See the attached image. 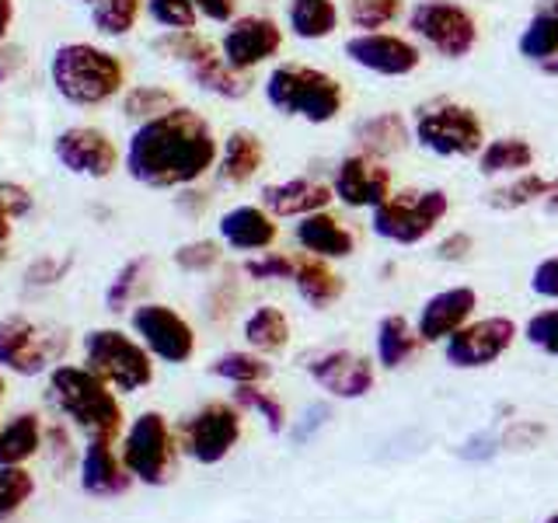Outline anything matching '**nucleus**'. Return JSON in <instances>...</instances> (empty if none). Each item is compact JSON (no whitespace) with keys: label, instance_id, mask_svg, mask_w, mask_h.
Wrapping results in <instances>:
<instances>
[{"label":"nucleus","instance_id":"1","mask_svg":"<svg viewBox=\"0 0 558 523\" xmlns=\"http://www.w3.org/2000/svg\"><path fill=\"white\" fill-rule=\"evenodd\" d=\"M217 154L220 139L214 122L179 101L171 112L133 126L122 150V168L136 185L174 192L203 182L217 168Z\"/></svg>","mask_w":558,"mask_h":523},{"label":"nucleus","instance_id":"2","mask_svg":"<svg viewBox=\"0 0 558 523\" xmlns=\"http://www.w3.org/2000/svg\"><path fill=\"white\" fill-rule=\"evenodd\" d=\"M46 74L57 98H63L74 109H101V105L119 101L126 92V63L109 46L70 39L49 52Z\"/></svg>","mask_w":558,"mask_h":523},{"label":"nucleus","instance_id":"3","mask_svg":"<svg viewBox=\"0 0 558 523\" xmlns=\"http://www.w3.org/2000/svg\"><path fill=\"white\" fill-rule=\"evenodd\" d=\"M262 95L272 105V112L287 119H304L311 126L336 122L345 105L339 77L307 63H276L269 77L262 81Z\"/></svg>","mask_w":558,"mask_h":523},{"label":"nucleus","instance_id":"4","mask_svg":"<svg viewBox=\"0 0 558 523\" xmlns=\"http://www.w3.org/2000/svg\"><path fill=\"white\" fill-rule=\"evenodd\" d=\"M49 391L57 398V405L74 418L84 433L101 436V440H112L119 433L122 426L119 398L109 391V384L95 377L87 366L60 363L57 370L49 374Z\"/></svg>","mask_w":558,"mask_h":523},{"label":"nucleus","instance_id":"5","mask_svg":"<svg viewBox=\"0 0 558 523\" xmlns=\"http://www.w3.org/2000/svg\"><path fill=\"white\" fill-rule=\"evenodd\" d=\"M412 139L436 157H478L488 136L471 105H461L453 98H433L415 109Z\"/></svg>","mask_w":558,"mask_h":523},{"label":"nucleus","instance_id":"6","mask_svg":"<svg viewBox=\"0 0 558 523\" xmlns=\"http://www.w3.org/2000/svg\"><path fill=\"white\" fill-rule=\"evenodd\" d=\"M447 214L450 196L444 188H401L371 209V231L380 241L409 248V244L426 241Z\"/></svg>","mask_w":558,"mask_h":523},{"label":"nucleus","instance_id":"7","mask_svg":"<svg viewBox=\"0 0 558 523\" xmlns=\"http://www.w3.org/2000/svg\"><path fill=\"white\" fill-rule=\"evenodd\" d=\"M84 363L95 377H101L109 388L133 394L147 388L154 380L150 349L130 336H122L119 328H95L84 336Z\"/></svg>","mask_w":558,"mask_h":523},{"label":"nucleus","instance_id":"8","mask_svg":"<svg viewBox=\"0 0 558 523\" xmlns=\"http://www.w3.org/2000/svg\"><path fill=\"white\" fill-rule=\"evenodd\" d=\"M409 28L423 46L444 60H464L478 46V22L458 0H415Z\"/></svg>","mask_w":558,"mask_h":523},{"label":"nucleus","instance_id":"9","mask_svg":"<svg viewBox=\"0 0 558 523\" xmlns=\"http://www.w3.org/2000/svg\"><path fill=\"white\" fill-rule=\"evenodd\" d=\"M52 161H57L66 174L87 182H105L112 179L122 165L119 144L112 133H105L101 126H63L52 136Z\"/></svg>","mask_w":558,"mask_h":523},{"label":"nucleus","instance_id":"10","mask_svg":"<svg viewBox=\"0 0 558 523\" xmlns=\"http://www.w3.org/2000/svg\"><path fill=\"white\" fill-rule=\"evenodd\" d=\"M66 349V339L57 331H46L43 325L28 321L25 314H11L0 321V366L11 374L35 377Z\"/></svg>","mask_w":558,"mask_h":523},{"label":"nucleus","instance_id":"11","mask_svg":"<svg viewBox=\"0 0 558 523\" xmlns=\"http://www.w3.org/2000/svg\"><path fill=\"white\" fill-rule=\"evenodd\" d=\"M217 49L227 60V66L241 70V74H252L262 63L279 57V49H283V28L269 14H238L234 22H227Z\"/></svg>","mask_w":558,"mask_h":523},{"label":"nucleus","instance_id":"12","mask_svg":"<svg viewBox=\"0 0 558 523\" xmlns=\"http://www.w3.org/2000/svg\"><path fill=\"white\" fill-rule=\"evenodd\" d=\"M342 57L377 77H409L423 63V49L391 32H356L342 42Z\"/></svg>","mask_w":558,"mask_h":523},{"label":"nucleus","instance_id":"13","mask_svg":"<svg viewBox=\"0 0 558 523\" xmlns=\"http://www.w3.org/2000/svg\"><path fill=\"white\" fill-rule=\"evenodd\" d=\"M133 331L150 349V356L165 363H189L196 353V331L168 304H140L133 311Z\"/></svg>","mask_w":558,"mask_h":523},{"label":"nucleus","instance_id":"14","mask_svg":"<svg viewBox=\"0 0 558 523\" xmlns=\"http://www.w3.org/2000/svg\"><path fill=\"white\" fill-rule=\"evenodd\" d=\"M513 339H517V325L510 318H502V314H493V318L461 325L447 339L444 353L447 363L458 366V370H482V366L496 363L513 345Z\"/></svg>","mask_w":558,"mask_h":523},{"label":"nucleus","instance_id":"15","mask_svg":"<svg viewBox=\"0 0 558 523\" xmlns=\"http://www.w3.org/2000/svg\"><path fill=\"white\" fill-rule=\"evenodd\" d=\"M331 196L349 209H374L391 196V171L366 154H345L331 171Z\"/></svg>","mask_w":558,"mask_h":523},{"label":"nucleus","instance_id":"16","mask_svg":"<svg viewBox=\"0 0 558 523\" xmlns=\"http://www.w3.org/2000/svg\"><path fill=\"white\" fill-rule=\"evenodd\" d=\"M126 467L136 478H144L147 485H161L168 478V464H171V436L165 415L144 412L133 423L126 436Z\"/></svg>","mask_w":558,"mask_h":523},{"label":"nucleus","instance_id":"17","mask_svg":"<svg viewBox=\"0 0 558 523\" xmlns=\"http://www.w3.org/2000/svg\"><path fill=\"white\" fill-rule=\"evenodd\" d=\"M238 436H241V415L238 409L223 405V401L199 409L185 423V447L192 458L203 464L223 461L227 453H231V447L238 443Z\"/></svg>","mask_w":558,"mask_h":523},{"label":"nucleus","instance_id":"18","mask_svg":"<svg viewBox=\"0 0 558 523\" xmlns=\"http://www.w3.org/2000/svg\"><path fill=\"white\" fill-rule=\"evenodd\" d=\"M307 374L331 398H345V401L363 398L374 388V363L360 353H349V349H328V353L311 356Z\"/></svg>","mask_w":558,"mask_h":523},{"label":"nucleus","instance_id":"19","mask_svg":"<svg viewBox=\"0 0 558 523\" xmlns=\"http://www.w3.org/2000/svg\"><path fill=\"white\" fill-rule=\"evenodd\" d=\"M217 234L231 252H269L279 238V227L262 203H238L220 214Z\"/></svg>","mask_w":558,"mask_h":523},{"label":"nucleus","instance_id":"20","mask_svg":"<svg viewBox=\"0 0 558 523\" xmlns=\"http://www.w3.org/2000/svg\"><path fill=\"white\" fill-rule=\"evenodd\" d=\"M478 307V293L471 287H450L433 293L418 311L415 331L423 342H447L453 331L471 321V314Z\"/></svg>","mask_w":558,"mask_h":523},{"label":"nucleus","instance_id":"21","mask_svg":"<svg viewBox=\"0 0 558 523\" xmlns=\"http://www.w3.org/2000/svg\"><path fill=\"white\" fill-rule=\"evenodd\" d=\"M331 185L318 179H287V182H269L262 185L258 203L269 209L276 220H301L307 214H322L331 206Z\"/></svg>","mask_w":558,"mask_h":523},{"label":"nucleus","instance_id":"22","mask_svg":"<svg viewBox=\"0 0 558 523\" xmlns=\"http://www.w3.org/2000/svg\"><path fill=\"white\" fill-rule=\"evenodd\" d=\"M185 74L192 84L199 87V92L214 95L220 101H244L255 87L252 74H241V70L227 66V60L220 57V49L214 42H209L199 57L185 66Z\"/></svg>","mask_w":558,"mask_h":523},{"label":"nucleus","instance_id":"23","mask_svg":"<svg viewBox=\"0 0 558 523\" xmlns=\"http://www.w3.org/2000/svg\"><path fill=\"white\" fill-rule=\"evenodd\" d=\"M262 168H266V144L255 130H231L220 139L214 171L223 185H248Z\"/></svg>","mask_w":558,"mask_h":523},{"label":"nucleus","instance_id":"24","mask_svg":"<svg viewBox=\"0 0 558 523\" xmlns=\"http://www.w3.org/2000/svg\"><path fill=\"white\" fill-rule=\"evenodd\" d=\"M293 238L307 255H318L325 262L349 258L356 252L353 231H349L339 217H331L328 209H322V214H307V217L296 220L293 223Z\"/></svg>","mask_w":558,"mask_h":523},{"label":"nucleus","instance_id":"25","mask_svg":"<svg viewBox=\"0 0 558 523\" xmlns=\"http://www.w3.org/2000/svg\"><path fill=\"white\" fill-rule=\"evenodd\" d=\"M353 139H356L360 154L377 157V161H388V157L401 154L412 144V126L401 112L388 109V112L360 119L356 130H353Z\"/></svg>","mask_w":558,"mask_h":523},{"label":"nucleus","instance_id":"26","mask_svg":"<svg viewBox=\"0 0 558 523\" xmlns=\"http://www.w3.org/2000/svg\"><path fill=\"white\" fill-rule=\"evenodd\" d=\"M293 287L301 293V301L311 304L314 311H325L331 307L342 296L345 283L339 272H331V266L318 255H301L296 258V269H293Z\"/></svg>","mask_w":558,"mask_h":523},{"label":"nucleus","instance_id":"27","mask_svg":"<svg viewBox=\"0 0 558 523\" xmlns=\"http://www.w3.org/2000/svg\"><path fill=\"white\" fill-rule=\"evenodd\" d=\"M336 0H287V28L301 42H322L339 32Z\"/></svg>","mask_w":558,"mask_h":523},{"label":"nucleus","instance_id":"28","mask_svg":"<svg viewBox=\"0 0 558 523\" xmlns=\"http://www.w3.org/2000/svg\"><path fill=\"white\" fill-rule=\"evenodd\" d=\"M478 174L482 179H499V174H520L534 168V147L523 136H493L478 150Z\"/></svg>","mask_w":558,"mask_h":523},{"label":"nucleus","instance_id":"29","mask_svg":"<svg viewBox=\"0 0 558 523\" xmlns=\"http://www.w3.org/2000/svg\"><path fill=\"white\" fill-rule=\"evenodd\" d=\"M81 485H84V492H92V496H119V492H126V485H130L119 461L112 458L109 440H101V436H92V447L84 453Z\"/></svg>","mask_w":558,"mask_h":523},{"label":"nucleus","instance_id":"30","mask_svg":"<svg viewBox=\"0 0 558 523\" xmlns=\"http://www.w3.org/2000/svg\"><path fill=\"white\" fill-rule=\"evenodd\" d=\"M520 57L531 63H545L558 52V0H537L527 28L520 32Z\"/></svg>","mask_w":558,"mask_h":523},{"label":"nucleus","instance_id":"31","mask_svg":"<svg viewBox=\"0 0 558 523\" xmlns=\"http://www.w3.org/2000/svg\"><path fill=\"white\" fill-rule=\"evenodd\" d=\"M418 331L401 318V314H388L377 325V363L384 370H398L418 353Z\"/></svg>","mask_w":558,"mask_h":523},{"label":"nucleus","instance_id":"32","mask_svg":"<svg viewBox=\"0 0 558 523\" xmlns=\"http://www.w3.org/2000/svg\"><path fill=\"white\" fill-rule=\"evenodd\" d=\"M244 342H248L255 353H279V349H287L290 342L287 314L272 304L255 307L248 318H244Z\"/></svg>","mask_w":558,"mask_h":523},{"label":"nucleus","instance_id":"33","mask_svg":"<svg viewBox=\"0 0 558 523\" xmlns=\"http://www.w3.org/2000/svg\"><path fill=\"white\" fill-rule=\"evenodd\" d=\"M174 105H179V95L165 84H133L119 95V112H122V119H130L133 126L171 112Z\"/></svg>","mask_w":558,"mask_h":523},{"label":"nucleus","instance_id":"34","mask_svg":"<svg viewBox=\"0 0 558 523\" xmlns=\"http://www.w3.org/2000/svg\"><path fill=\"white\" fill-rule=\"evenodd\" d=\"M144 14V0H101L92 8V28L101 39H126L140 25Z\"/></svg>","mask_w":558,"mask_h":523},{"label":"nucleus","instance_id":"35","mask_svg":"<svg viewBox=\"0 0 558 523\" xmlns=\"http://www.w3.org/2000/svg\"><path fill=\"white\" fill-rule=\"evenodd\" d=\"M548 192V179L537 171H520V174H510V182L506 185H496L493 192L485 196V203L493 209H520V206H531V203H541Z\"/></svg>","mask_w":558,"mask_h":523},{"label":"nucleus","instance_id":"36","mask_svg":"<svg viewBox=\"0 0 558 523\" xmlns=\"http://www.w3.org/2000/svg\"><path fill=\"white\" fill-rule=\"evenodd\" d=\"M150 255H133L126 266H122L116 276H112V283L109 290H105V307L109 311H126L133 301H136V293L147 287V276H150Z\"/></svg>","mask_w":558,"mask_h":523},{"label":"nucleus","instance_id":"37","mask_svg":"<svg viewBox=\"0 0 558 523\" xmlns=\"http://www.w3.org/2000/svg\"><path fill=\"white\" fill-rule=\"evenodd\" d=\"M43 429L35 415H17L8 423V429H0V464H22L39 450Z\"/></svg>","mask_w":558,"mask_h":523},{"label":"nucleus","instance_id":"38","mask_svg":"<svg viewBox=\"0 0 558 523\" xmlns=\"http://www.w3.org/2000/svg\"><path fill=\"white\" fill-rule=\"evenodd\" d=\"M206 46H209V39L199 35L196 28H168V32H157L150 39L154 57H161L168 63H179V66H189Z\"/></svg>","mask_w":558,"mask_h":523},{"label":"nucleus","instance_id":"39","mask_svg":"<svg viewBox=\"0 0 558 523\" xmlns=\"http://www.w3.org/2000/svg\"><path fill=\"white\" fill-rule=\"evenodd\" d=\"M405 0H345L349 25L360 32H384L401 17Z\"/></svg>","mask_w":558,"mask_h":523},{"label":"nucleus","instance_id":"40","mask_svg":"<svg viewBox=\"0 0 558 523\" xmlns=\"http://www.w3.org/2000/svg\"><path fill=\"white\" fill-rule=\"evenodd\" d=\"M209 370L231 384H262L272 374V366L258 353H223Z\"/></svg>","mask_w":558,"mask_h":523},{"label":"nucleus","instance_id":"41","mask_svg":"<svg viewBox=\"0 0 558 523\" xmlns=\"http://www.w3.org/2000/svg\"><path fill=\"white\" fill-rule=\"evenodd\" d=\"M144 11L150 22L168 32V28H196L199 11L192 0H144Z\"/></svg>","mask_w":558,"mask_h":523},{"label":"nucleus","instance_id":"42","mask_svg":"<svg viewBox=\"0 0 558 523\" xmlns=\"http://www.w3.org/2000/svg\"><path fill=\"white\" fill-rule=\"evenodd\" d=\"M220 241H209V238H199V241H185L174 248V266L182 272H192V276H203L209 269L220 266Z\"/></svg>","mask_w":558,"mask_h":523},{"label":"nucleus","instance_id":"43","mask_svg":"<svg viewBox=\"0 0 558 523\" xmlns=\"http://www.w3.org/2000/svg\"><path fill=\"white\" fill-rule=\"evenodd\" d=\"M234 401H238L241 409L258 412V415L269 423L272 433H283V426H287V412H283V405H279V398H272L269 391H262L258 384H238Z\"/></svg>","mask_w":558,"mask_h":523},{"label":"nucleus","instance_id":"44","mask_svg":"<svg viewBox=\"0 0 558 523\" xmlns=\"http://www.w3.org/2000/svg\"><path fill=\"white\" fill-rule=\"evenodd\" d=\"M32 492L35 482L28 471H22L17 464H0V520L11 516Z\"/></svg>","mask_w":558,"mask_h":523},{"label":"nucleus","instance_id":"45","mask_svg":"<svg viewBox=\"0 0 558 523\" xmlns=\"http://www.w3.org/2000/svg\"><path fill=\"white\" fill-rule=\"evenodd\" d=\"M293 269H296V258L279 255V252H262L244 262V276L258 279V283H283V279H293Z\"/></svg>","mask_w":558,"mask_h":523},{"label":"nucleus","instance_id":"46","mask_svg":"<svg viewBox=\"0 0 558 523\" xmlns=\"http://www.w3.org/2000/svg\"><path fill=\"white\" fill-rule=\"evenodd\" d=\"M523 336L534 349L548 356H558V307H548V311H537L531 314L527 328H523Z\"/></svg>","mask_w":558,"mask_h":523},{"label":"nucleus","instance_id":"47","mask_svg":"<svg viewBox=\"0 0 558 523\" xmlns=\"http://www.w3.org/2000/svg\"><path fill=\"white\" fill-rule=\"evenodd\" d=\"M70 272V258H60V255H39L35 262H28L25 269V287H57L60 279Z\"/></svg>","mask_w":558,"mask_h":523},{"label":"nucleus","instance_id":"48","mask_svg":"<svg viewBox=\"0 0 558 523\" xmlns=\"http://www.w3.org/2000/svg\"><path fill=\"white\" fill-rule=\"evenodd\" d=\"M531 290L537 296H548V301H558V255L537 262V269L531 276Z\"/></svg>","mask_w":558,"mask_h":523},{"label":"nucleus","instance_id":"49","mask_svg":"<svg viewBox=\"0 0 558 523\" xmlns=\"http://www.w3.org/2000/svg\"><path fill=\"white\" fill-rule=\"evenodd\" d=\"M199 11V17H206V22L214 25H227L238 17V0H192Z\"/></svg>","mask_w":558,"mask_h":523},{"label":"nucleus","instance_id":"50","mask_svg":"<svg viewBox=\"0 0 558 523\" xmlns=\"http://www.w3.org/2000/svg\"><path fill=\"white\" fill-rule=\"evenodd\" d=\"M471 234H464V231H453V234H447L440 244H436V258L440 262H464L468 258V252H471Z\"/></svg>","mask_w":558,"mask_h":523},{"label":"nucleus","instance_id":"51","mask_svg":"<svg viewBox=\"0 0 558 523\" xmlns=\"http://www.w3.org/2000/svg\"><path fill=\"white\" fill-rule=\"evenodd\" d=\"M22 63H25V52L17 49V46H0V84H8L17 70H22Z\"/></svg>","mask_w":558,"mask_h":523},{"label":"nucleus","instance_id":"52","mask_svg":"<svg viewBox=\"0 0 558 523\" xmlns=\"http://www.w3.org/2000/svg\"><path fill=\"white\" fill-rule=\"evenodd\" d=\"M325 418H328V409H325V405H314V409H307V412H304V423L293 429V440H296V443H304L307 436H311L314 429H318V426L325 423Z\"/></svg>","mask_w":558,"mask_h":523},{"label":"nucleus","instance_id":"53","mask_svg":"<svg viewBox=\"0 0 558 523\" xmlns=\"http://www.w3.org/2000/svg\"><path fill=\"white\" fill-rule=\"evenodd\" d=\"M206 203H209V199H206V192H196L192 185H189V188H182V196H179V206H185L192 217H199L203 209H206Z\"/></svg>","mask_w":558,"mask_h":523},{"label":"nucleus","instance_id":"54","mask_svg":"<svg viewBox=\"0 0 558 523\" xmlns=\"http://www.w3.org/2000/svg\"><path fill=\"white\" fill-rule=\"evenodd\" d=\"M14 14H17V4H14V0H0V46H4V42L11 39Z\"/></svg>","mask_w":558,"mask_h":523},{"label":"nucleus","instance_id":"55","mask_svg":"<svg viewBox=\"0 0 558 523\" xmlns=\"http://www.w3.org/2000/svg\"><path fill=\"white\" fill-rule=\"evenodd\" d=\"M11 234H14V220H11L8 209L0 206V248H4V244L11 241Z\"/></svg>","mask_w":558,"mask_h":523},{"label":"nucleus","instance_id":"56","mask_svg":"<svg viewBox=\"0 0 558 523\" xmlns=\"http://www.w3.org/2000/svg\"><path fill=\"white\" fill-rule=\"evenodd\" d=\"M541 203H545L548 214H558V174H555V179H548V192H545V199H541Z\"/></svg>","mask_w":558,"mask_h":523},{"label":"nucleus","instance_id":"57","mask_svg":"<svg viewBox=\"0 0 558 523\" xmlns=\"http://www.w3.org/2000/svg\"><path fill=\"white\" fill-rule=\"evenodd\" d=\"M537 70H541V74H548V77H558V52H555V57H548L545 63H537Z\"/></svg>","mask_w":558,"mask_h":523},{"label":"nucleus","instance_id":"58","mask_svg":"<svg viewBox=\"0 0 558 523\" xmlns=\"http://www.w3.org/2000/svg\"><path fill=\"white\" fill-rule=\"evenodd\" d=\"M77 4H84V8H95V4H101V0H77Z\"/></svg>","mask_w":558,"mask_h":523},{"label":"nucleus","instance_id":"59","mask_svg":"<svg viewBox=\"0 0 558 523\" xmlns=\"http://www.w3.org/2000/svg\"><path fill=\"white\" fill-rule=\"evenodd\" d=\"M0 398H4V377H0Z\"/></svg>","mask_w":558,"mask_h":523},{"label":"nucleus","instance_id":"60","mask_svg":"<svg viewBox=\"0 0 558 523\" xmlns=\"http://www.w3.org/2000/svg\"><path fill=\"white\" fill-rule=\"evenodd\" d=\"M545 523H558V513H555V516H548V520H545Z\"/></svg>","mask_w":558,"mask_h":523}]
</instances>
